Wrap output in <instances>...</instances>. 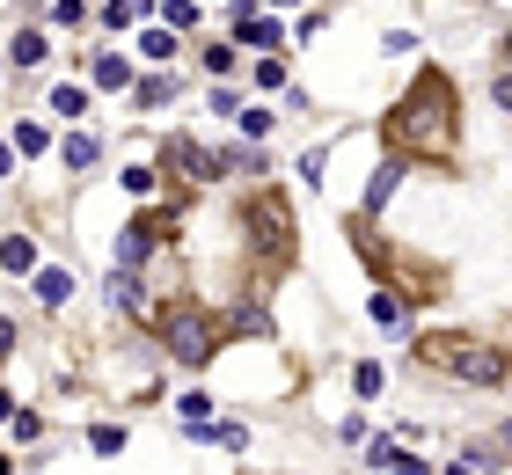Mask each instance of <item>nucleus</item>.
<instances>
[{
	"instance_id": "obj_24",
	"label": "nucleus",
	"mask_w": 512,
	"mask_h": 475,
	"mask_svg": "<svg viewBox=\"0 0 512 475\" xmlns=\"http://www.w3.org/2000/svg\"><path fill=\"white\" fill-rule=\"evenodd\" d=\"M118 183H125V190H132V198H147V190H154V169H147V161H132V169H125V176H118Z\"/></svg>"
},
{
	"instance_id": "obj_30",
	"label": "nucleus",
	"mask_w": 512,
	"mask_h": 475,
	"mask_svg": "<svg viewBox=\"0 0 512 475\" xmlns=\"http://www.w3.org/2000/svg\"><path fill=\"white\" fill-rule=\"evenodd\" d=\"M491 103H505V110H512V66H505V74L491 81Z\"/></svg>"
},
{
	"instance_id": "obj_6",
	"label": "nucleus",
	"mask_w": 512,
	"mask_h": 475,
	"mask_svg": "<svg viewBox=\"0 0 512 475\" xmlns=\"http://www.w3.org/2000/svg\"><path fill=\"white\" fill-rule=\"evenodd\" d=\"M59 161H66L74 176L96 169V161H103V139H96V132H66V139H59Z\"/></svg>"
},
{
	"instance_id": "obj_21",
	"label": "nucleus",
	"mask_w": 512,
	"mask_h": 475,
	"mask_svg": "<svg viewBox=\"0 0 512 475\" xmlns=\"http://www.w3.org/2000/svg\"><path fill=\"white\" fill-rule=\"evenodd\" d=\"M352 388H359V395H381V388H388V373L366 359V366H352Z\"/></svg>"
},
{
	"instance_id": "obj_2",
	"label": "nucleus",
	"mask_w": 512,
	"mask_h": 475,
	"mask_svg": "<svg viewBox=\"0 0 512 475\" xmlns=\"http://www.w3.org/2000/svg\"><path fill=\"white\" fill-rule=\"evenodd\" d=\"M417 359L439 366L447 380H461V388H498V380L512 373V366H505V351L476 344V337H425V344H417Z\"/></svg>"
},
{
	"instance_id": "obj_31",
	"label": "nucleus",
	"mask_w": 512,
	"mask_h": 475,
	"mask_svg": "<svg viewBox=\"0 0 512 475\" xmlns=\"http://www.w3.org/2000/svg\"><path fill=\"white\" fill-rule=\"evenodd\" d=\"M8 351H15V322H0V359H8Z\"/></svg>"
},
{
	"instance_id": "obj_13",
	"label": "nucleus",
	"mask_w": 512,
	"mask_h": 475,
	"mask_svg": "<svg viewBox=\"0 0 512 475\" xmlns=\"http://www.w3.org/2000/svg\"><path fill=\"white\" fill-rule=\"evenodd\" d=\"M132 95H139V110H161V103H176V81H169V74H154V81H139Z\"/></svg>"
},
{
	"instance_id": "obj_11",
	"label": "nucleus",
	"mask_w": 512,
	"mask_h": 475,
	"mask_svg": "<svg viewBox=\"0 0 512 475\" xmlns=\"http://www.w3.org/2000/svg\"><path fill=\"white\" fill-rule=\"evenodd\" d=\"M37 300L44 307H66V300H74V278H66V271H37Z\"/></svg>"
},
{
	"instance_id": "obj_28",
	"label": "nucleus",
	"mask_w": 512,
	"mask_h": 475,
	"mask_svg": "<svg viewBox=\"0 0 512 475\" xmlns=\"http://www.w3.org/2000/svg\"><path fill=\"white\" fill-rule=\"evenodd\" d=\"M322 169H330V154H322V147L300 154V176H308V183H322Z\"/></svg>"
},
{
	"instance_id": "obj_27",
	"label": "nucleus",
	"mask_w": 512,
	"mask_h": 475,
	"mask_svg": "<svg viewBox=\"0 0 512 475\" xmlns=\"http://www.w3.org/2000/svg\"><path fill=\"white\" fill-rule=\"evenodd\" d=\"M242 329H249V337H271V315H264V307H242V315H235Z\"/></svg>"
},
{
	"instance_id": "obj_1",
	"label": "nucleus",
	"mask_w": 512,
	"mask_h": 475,
	"mask_svg": "<svg viewBox=\"0 0 512 475\" xmlns=\"http://www.w3.org/2000/svg\"><path fill=\"white\" fill-rule=\"evenodd\" d=\"M388 139L395 147H417V154H454V88H447V74H425L388 110Z\"/></svg>"
},
{
	"instance_id": "obj_17",
	"label": "nucleus",
	"mask_w": 512,
	"mask_h": 475,
	"mask_svg": "<svg viewBox=\"0 0 512 475\" xmlns=\"http://www.w3.org/2000/svg\"><path fill=\"white\" fill-rule=\"evenodd\" d=\"M52 110H59V117H88V88H74V81L52 88Z\"/></svg>"
},
{
	"instance_id": "obj_20",
	"label": "nucleus",
	"mask_w": 512,
	"mask_h": 475,
	"mask_svg": "<svg viewBox=\"0 0 512 475\" xmlns=\"http://www.w3.org/2000/svg\"><path fill=\"white\" fill-rule=\"evenodd\" d=\"M44 147H52V132H44V125H15V154H44Z\"/></svg>"
},
{
	"instance_id": "obj_9",
	"label": "nucleus",
	"mask_w": 512,
	"mask_h": 475,
	"mask_svg": "<svg viewBox=\"0 0 512 475\" xmlns=\"http://www.w3.org/2000/svg\"><path fill=\"white\" fill-rule=\"evenodd\" d=\"M88 81H96V88H132V59L96 52V59H88Z\"/></svg>"
},
{
	"instance_id": "obj_14",
	"label": "nucleus",
	"mask_w": 512,
	"mask_h": 475,
	"mask_svg": "<svg viewBox=\"0 0 512 475\" xmlns=\"http://www.w3.org/2000/svg\"><path fill=\"white\" fill-rule=\"evenodd\" d=\"M8 59H15V66H37V59H44V30H15Z\"/></svg>"
},
{
	"instance_id": "obj_32",
	"label": "nucleus",
	"mask_w": 512,
	"mask_h": 475,
	"mask_svg": "<svg viewBox=\"0 0 512 475\" xmlns=\"http://www.w3.org/2000/svg\"><path fill=\"white\" fill-rule=\"evenodd\" d=\"M15 169V147H8V139H0V176H8Z\"/></svg>"
},
{
	"instance_id": "obj_8",
	"label": "nucleus",
	"mask_w": 512,
	"mask_h": 475,
	"mask_svg": "<svg viewBox=\"0 0 512 475\" xmlns=\"http://www.w3.org/2000/svg\"><path fill=\"white\" fill-rule=\"evenodd\" d=\"M395 183H403V154H395V161H381V169L366 176V198H359V205H366V212H381V205L395 198Z\"/></svg>"
},
{
	"instance_id": "obj_12",
	"label": "nucleus",
	"mask_w": 512,
	"mask_h": 475,
	"mask_svg": "<svg viewBox=\"0 0 512 475\" xmlns=\"http://www.w3.org/2000/svg\"><path fill=\"white\" fill-rule=\"evenodd\" d=\"M147 8H154V0H110V8H103V30H132Z\"/></svg>"
},
{
	"instance_id": "obj_7",
	"label": "nucleus",
	"mask_w": 512,
	"mask_h": 475,
	"mask_svg": "<svg viewBox=\"0 0 512 475\" xmlns=\"http://www.w3.org/2000/svg\"><path fill=\"white\" fill-rule=\"evenodd\" d=\"M374 468H388V475H432V461H417L410 446H395V439H374Z\"/></svg>"
},
{
	"instance_id": "obj_23",
	"label": "nucleus",
	"mask_w": 512,
	"mask_h": 475,
	"mask_svg": "<svg viewBox=\"0 0 512 475\" xmlns=\"http://www.w3.org/2000/svg\"><path fill=\"white\" fill-rule=\"evenodd\" d=\"M235 125H242V132H249V139H264V132H271V125H278V117H271V110H256V103H249V110H242V117H235Z\"/></svg>"
},
{
	"instance_id": "obj_18",
	"label": "nucleus",
	"mask_w": 512,
	"mask_h": 475,
	"mask_svg": "<svg viewBox=\"0 0 512 475\" xmlns=\"http://www.w3.org/2000/svg\"><path fill=\"white\" fill-rule=\"evenodd\" d=\"M110 307H125V315L139 307V278H132V271H118V278H110Z\"/></svg>"
},
{
	"instance_id": "obj_4",
	"label": "nucleus",
	"mask_w": 512,
	"mask_h": 475,
	"mask_svg": "<svg viewBox=\"0 0 512 475\" xmlns=\"http://www.w3.org/2000/svg\"><path fill=\"white\" fill-rule=\"evenodd\" d=\"M169 169H183L191 183H213V176H227V169H220V154H213V147H191V139H169Z\"/></svg>"
},
{
	"instance_id": "obj_15",
	"label": "nucleus",
	"mask_w": 512,
	"mask_h": 475,
	"mask_svg": "<svg viewBox=\"0 0 512 475\" xmlns=\"http://www.w3.org/2000/svg\"><path fill=\"white\" fill-rule=\"evenodd\" d=\"M176 410H183V424H191V432H205V417H213V395H205V388H191V395L176 402Z\"/></svg>"
},
{
	"instance_id": "obj_5",
	"label": "nucleus",
	"mask_w": 512,
	"mask_h": 475,
	"mask_svg": "<svg viewBox=\"0 0 512 475\" xmlns=\"http://www.w3.org/2000/svg\"><path fill=\"white\" fill-rule=\"evenodd\" d=\"M154 242H161V227H154V220H132V227L118 234V271H139V264L154 256Z\"/></svg>"
},
{
	"instance_id": "obj_22",
	"label": "nucleus",
	"mask_w": 512,
	"mask_h": 475,
	"mask_svg": "<svg viewBox=\"0 0 512 475\" xmlns=\"http://www.w3.org/2000/svg\"><path fill=\"white\" fill-rule=\"evenodd\" d=\"M139 52H147V59H169V52H176V30H147V37H139Z\"/></svg>"
},
{
	"instance_id": "obj_26",
	"label": "nucleus",
	"mask_w": 512,
	"mask_h": 475,
	"mask_svg": "<svg viewBox=\"0 0 512 475\" xmlns=\"http://www.w3.org/2000/svg\"><path fill=\"white\" fill-rule=\"evenodd\" d=\"M88 446H96V454H118L125 432H118V424H96V432H88Z\"/></svg>"
},
{
	"instance_id": "obj_10",
	"label": "nucleus",
	"mask_w": 512,
	"mask_h": 475,
	"mask_svg": "<svg viewBox=\"0 0 512 475\" xmlns=\"http://www.w3.org/2000/svg\"><path fill=\"white\" fill-rule=\"evenodd\" d=\"M235 37H242V44H264V52H278V22H264L256 8H235Z\"/></svg>"
},
{
	"instance_id": "obj_16",
	"label": "nucleus",
	"mask_w": 512,
	"mask_h": 475,
	"mask_svg": "<svg viewBox=\"0 0 512 475\" xmlns=\"http://www.w3.org/2000/svg\"><path fill=\"white\" fill-rule=\"evenodd\" d=\"M0 256H8V271H15V278H22V271H37V242H30V234H15V242L0 249Z\"/></svg>"
},
{
	"instance_id": "obj_29",
	"label": "nucleus",
	"mask_w": 512,
	"mask_h": 475,
	"mask_svg": "<svg viewBox=\"0 0 512 475\" xmlns=\"http://www.w3.org/2000/svg\"><path fill=\"white\" fill-rule=\"evenodd\" d=\"M88 8H81V0H52V22H59V30H66V22H81Z\"/></svg>"
},
{
	"instance_id": "obj_19",
	"label": "nucleus",
	"mask_w": 512,
	"mask_h": 475,
	"mask_svg": "<svg viewBox=\"0 0 512 475\" xmlns=\"http://www.w3.org/2000/svg\"><path fill=\"white\" fill-rule=\"evenodd\" d=\"M161 15H169V30H198V0H161Z\"/></svg>"
},
{
	"instance_id": "obj_35",
	"label": "nucleus",
	"mask_w": 512,
	"mask_h": 475,
	"mask_svg": "<svg viewBox=\"0 0 512 475\" xmlns=\"http://www.w3.org/2000/svg\"><path fill=\"white\" fill-rule=\"evenodd\" d=\"M505 59H512V30H505Z\"/></svg>"
},
{
	"instance_id": "obj_33",
	"label": "nucleus",
	"mask_w": 512,
	"mask_h": 475,
	"mask_svg": "<svg viewBox=\"0 0 512 475\" xmlns=\"http://www.w3.org/2000/svg\"><path fill=\"white\" fill-rule=\"evenodd\" d=\"M447 475H476V461H461V468H447Z\"/></svg>"
},
{
	"instance_id": "obj_25",
	"label": "nucleus",
	"mask_w": 512,
	"mask_h": 475,
	"mask_svg": "<svg viewBox=\"0 0 512 475\" xmlns=\"http://www.w3.org/2000/svg\"><path fill=\"white\" fill-rule=\"evenodd\" d=\"M374 322L395 329V322H403V300H395V293H374Z\"/></svg>"
},
{
	"instance_id": "obj_34",
	"label": "nucleus",
	"mask_w": 512,
	"mask_h": 475,
	"mask_svg": "<svg viewBox=\"0 0 512 475\" xmlns=\"http://www.w3.org/2000/svg\"><path fill=\"white\" fill-rule=\"evenodd\" d=\"M498 446H512V424H505V432H498Z\"/></svg>"
},
{
	"instance_id": "obj_3",
	"label": "nucleus",
	"mask_w": 512,
	"mask_h": 475,
	"mask_svg": "<svg viewBox=\"0 0 512 475\" xmlns=\"http://www.w3.org/2000/svg\"><path fill=\"white\" fill-rule=\"evenodd\" d=\"M161 344H169V359L176 366H205L220 351V337H213V322L198 315V307H176L169 322H161Z\"/></svg>"
}]
</instances>
